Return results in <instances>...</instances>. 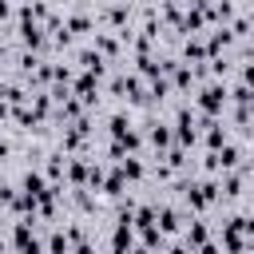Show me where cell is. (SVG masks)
<instances>
[{
  "label": "cell",
  "instance_id": "cell-1",
  "mask_svg": "<svg viewBox=\"0 0 254 254\" xmlns=\"http://www.w3.org/2000/svg\"><path fill=\"white\" fill-rule=\"evenodd\" d=\"M222 103H226V87L210 83V87H202V91H198V107H202V111H218Z\"/></svg>",
  "mask_w": 254,
  "mask_h": 254
},
{
  "label": "cell",
  "instance_id": "cell-2",
  "mask_svg": "<svg viewBox=\"0 0 254 254\" xmlns=\"http://www.w3.org/2000/svg\"><path fill=\"white\" fill-rule=\"evenodd\" d=\"M155 222H159V226H155L159 234H175V230H179V214H175V206L155 210Z\"/></svg>",
  "mask_w": 254,
  "mask_h": 254
},
{
  "label": "cell",
  "instance_id": "cell-3",
  "mask_svg": "<svg viewBox=\"0 0 254 254\" xmlns=\"http://www.w3.org/2000/svg\"><path fill=\"white\" fill-rule=\"evenodd\" d=\"M48 190H52V187L44 183V175H40V171H28V175H24V194L40 198V194H48Z\"/></svg>",
  "mask_w": 254,
  "mask_h": 254
},
{
  "label": "cell",
  "instance_id": "cell-4",
  "mask_svg": "<svg viewBox=\"0 0 254 254\" xmlns=\"http://www.w3.org/2000/svg\"><path fill=\"white\" fill-rule=\"evenodd\" d=\"M115 171H119L123 179H139V175H143V163H139V159H123Z\"/></svg>",
  "mask_w": 254,
  "mask_h": 254
},
{
  "label": "cell",
  "instance_id": "cell-5",
  "mask_svg": "<svg viewBox=\"0 0 254 254\" xmlns=\"http://www.w3.org/2000/svg\"><path fill=\"white\" fill-rule=\"evenodd\" d=\"M99 183H103V190H107V194H123V183H127V179H123L119 171H111V175H107V179H99Z\"/></svg>",
  "mask_w": 254,
  "mask_h": 254
},
{
  "label": "cell",
  "instance_id": "cell-6",
  "mask_svg": "<svg viewBox=\"0 0 254 254\" xmlns=\"http://www.w3.org/2000/svg\"><path fill=\"white\" fill-rule=\"evenodd\" d=\"M206 127H210V131H206V143H210V151H218V147L226 143V131H222L218 123H206Z\"/></svg>",
  "mask_w": 254,
  "mask_h": 254
},
{
  "label": "cell",
  "instance_id": "cell-7",
  "mask_svg": "<svg viewBox=\"0 0 254 254\" xmlns=\"http://www.w3.org/2000/svg\"><path fill=\"white\" fill-rule=\"evenodd\" d=\"M187 242H190V246H202V242H206V222H190Z\"/></svg>",
  "mask_w": 254,
  "mask_h": 254
},
{
  "label": "cell",
  "instance_id": "cell-8",
  "mask_svg": "<svg viewBox=\"0 0 254 254\" xmlns=\"http://www.w3.org/2000/svg\"><path fill=\"white\" fill-rule=\"evenodd\" d=\"M151 143H155V147H167V143H171V131H167L163 123H151Z\"/></svg>",
  "mask_w": 254,
  "mask_h": 254
},
{
  "label": "cell",
  "instance_id": "cell-9",
  "mask_svg": "<svg viewBox=\"0 0 254 254\" xmlns=\"http://www.w3.org/2000/svg\"><path fill=\"white\" fill-rule=\"evenodd\" d=\"M87 175H91V171H87L83 163H67V179H71L75 187H79V183H87Z\"/></svg>",
  "mask_w": 254,
  "mask_h": 254
},
{
  "label": "cell",
  "instance_id": "cell-10",
  "mask_svg": "<svg viewBox=\"0 0 254 254\" xmlns=\"http://www.w3.org/2000/svg\"><path fill=\"white\" fill-rule=\"evenodd\" d=\"M95 48H99L103 56H115V52H119V44H115L111 36H95Z\"/></svg>",
  "mask_w": 254,
  "mask_h": 254
},
{
  "label": "cell",
  "instance_id": "cell-11",
  "mask_svg": "<svg viewBox=\"0 0 254 254\" xmlns=\"http://www.w3.org/2000/svg\"><path fill=\"white\" fill-rule=\"evenodd\" d=\"M127 131H131V123H127V115H115V119H111V135L119 139V135H127Z\"/></svg>",
  "mask_w": 254,
  "mask_h": 254
},
{
  "label": "cell",
  "instance_id": "cell-12",
  "mask_svg": "<svg viewBox=\"0 0 254 254\" xmlns=\"http://www.w3.org/2000/svg\"><path fill=\"white\" fill-rule=\"evenodd\" d=\"M48 250H52V254H67V238H64V234H52V238H48Z\"/></svg>",
  "mask_w": 254,
  "mask_h": 254
},
{
  "label": "cell",
  "instance_id": "cell-13",
  "mask_svg": "<svg viewBox=\"0 0 254 254\" xmlns=\"http://www.w3.org/2000/svg\"><path fill=\"white\" fill-rule=\"evenodd\" d=\"M187 60H206V48H202L198 40H190V44H187Z\"/></svg>",
  "mask_w": 254,
  "mask_h": 254
},
{
  "label": "cell",
  "instance_id": "cell-14",
  "mask_svg": "<svg viewBox=\"0 0 254 254\" xmlns=\"http://www.w3.org/2000/svg\"><path fill=\"white\" fill-rule=\"evenodd\" d=\"M190 79H194L190 67H179V71H175V83H179V87H190Z\"/></svg>",
  "mask_w": 254,
  "mask_h": 254
},
{
  "label": "cell",
  "instance_id": "cell-15",
  "mask_svg": "<svg viewBox=\"0 0 254 254\" xmlns=\"http://www.w3.org/2000/svg\"><path fill=\"white\" fill-rule=\"evenodd\" d=\"M67 28H71V32H87L91 24H87V16H71V20H67Z\"/></svg>",
  "mask_w": 254,
  "mask_h": 254
},
{
  "label": "cell",
  "instance_id": "cell-16",
  "mask_svg": "<svg viewBox=\"0 0 254 254\" xmlns=\"http://www.w3.org/2000/svg\"><path fill=\"white\" fill-rule=\"evenodd\" d=\"M123 20H127V8L115 4V8H111V24H123Z\"/></svg>",
  "mask_w": 254,
  "mask_h": 254
},
{
  "label": "cell",
  "instance_id": "cell-17",
  "mask_svg": "<svg viewBox=\"0 0 254 254\" xmlns=\"http://www.w3.org/2000/svg\"><path fill=\"white\" fill-rule=\"evenodd\" d=\"M198 254H218V246H210V242H202V246H198Z\"/></svg>",
  "mask_w": 254,
  "mask_h": 254
},
{
  "label": "cell",
  "instance_id": "cell-18",
  "mask_svg": "<svg viewBox=\"0 0 254 254\" xmlns=\"http://www.w3.org/2000/svg\"><path fill=\"white\" fill-rule=\"evenodd\" d=\"M75 254H95V250H91L87 242H79V246H75Z\"/></svg>",
  "mask_w": 254,
  "mask_h": 254
},
{
  "label": "cell",
  "instance_id": "cell-19",
  "mask_svg": "<svg viewBox=\"0 0 254 254\" xmlns=\"http://www.w3.org/2000/svg\"><path fill=\"white\" fill-rule=\"evenodd\" d=\"M8 12H12V4H8V0H0V20H4Z\"/></svg>",
  "mask_w": 254,
  "mask_h": 254
},
{
  "label": "cell",
  "instance_id": "cell-20",
  "mask_svg": "<svg viewBox=\"0 0 254 254\" xmlns=\"http://www.w3.org/2000/svg\"><path fill=\"white\" fill-rule=\"evenodd\" d=\"M167 254H187V246H171V250H167Z\"/></svg>",
  "mask_w": 254,
  "mask_h": 254
},
{
  "label": "cell",
  "instance_id": "cell-21",
  "mask_svg": "<svg viewBox=\"0 0 254 254\" xmlns=\"http://www.w3.org/2000/svg\"><path fill=\"white\" fill-rule=\"evenodd\" d=\"M4 151H8V143H4V135H0V159H4Z\"/></svg>",
  "mask_w": 254,
  "mask_h": 254
},
{
  "label": "cell",
  "instance_id": "cell-22",
  "mask_svg": "<svg viewBox=\"0 0 254 254\" xmlns=\"http://www.w3.org/2000/svg\"><path fill=\"white\" fill-rule=\"evenodd\" d=\"M131 254H151V250H147V246H139V250H131Z\"/></svg>",
  "mask_w": 254,
  "mask_h": 254
},
{
  "label": "cell",
  "instance_id": "cell-23",
  "mask_svg": "<svg viewBox=\"0 0 254 254\" xmlns=\"http://www.w3.org/2000/svg\"><path fill=\"white\" fill-rule=\"evenodd\" d=\"M0 254H4V242H0Z\"/></svg>",
  "mask_w": 254,
  "mask_h": 254
}]
</instances>
